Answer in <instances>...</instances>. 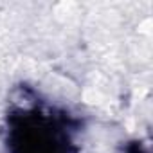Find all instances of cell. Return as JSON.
<instances>
[{
	"instance_id": "6da1fadb",
	"label": "cell",
	"mask_w": 153,
	"mask_h": 153,
	"mask_svg": "<svg viewBox=\"0 0 153 153\" xmlns=\"http://www.w3.org/2000/svg\"><path fill=\"white\" fill-rule=\"evenodd\" d=\"M78 121L40 99L16 103L7 115L9 153H74Z\"/></svg>"
}]
</instances>
